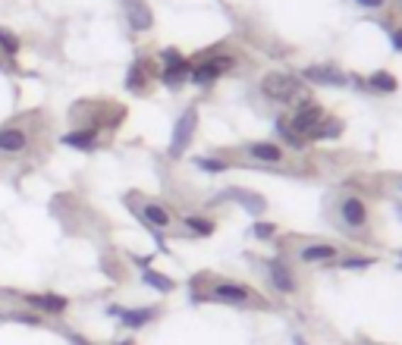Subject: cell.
I'll return each instance as SVG.
<instances>
[{
  "mask_svg": "<svg viewBox=\"0 0 402 345\" xmlns=\"http://www.w3.org/2000/svg\"><path fill=\"white\" fill-rule=\"evenodd\" d=\"M208 298H211V302L230 305V307L264 305V302H261V295H258V292H255V289H248L245 283H236V280H217V283H211Z\"/></svg>",
  "mask_w": 402,
  "mask_h": 345,
  "instance_id": "cell-1",
  "label": "cell"
},
{
  "mask_svg": "<svg viewBox=\"0 0 402 345\" xmlns=\"http://www.w3.org/2000/svg\"><path fill=\"white\" fill-rule=\"evenodd\" d=\"M32 151V129L26 120H13L0 126V157H26Z\"/></svg>",
  "mask_w": 402,
  "mask_h": 345,
  "instance_id": "cell-2",
  "label": "cell"
},
{
  "mask_svg": "<svg viewBox=\"0 0 402 345\" xmlns=\"http://www.w3.org/2000/svg\"><path fill=\"white\" fill-rule=\"evenodd\" d=\"M261 94L274 104H292L296 98H302V82L289 72H267L261 79Z\"/></svg>",
  "mask_w": 402,
  "mask_h": 345,
  "instance_id": "cell-3",
  "label": "cell"
},
{
  "mask_svg": "<svg viewBox=\"0 0 402 345\" xmlns=\"http://www.w3.org/2000/svg\"><path fill=\"white\" fill-rule=\"evenodd\" d=\"M236 66V57L233 54H211L204 57V60L192 63V72H189V82L192 85H214L220 76H226V72Z\"/></svg>",
  "mask_w": 402,
  "mask_h": 345,
  "instance_id": "cell-4",
  "label": "cell"
},
{
  "mask_svg": "<svg viewBox=\"0 0 402 345\" xmlns=\"http://www.w3.org/2000/svg\"><path fill=\"white\" fill-rule=\"evenodd\" d=\"M320 120H324V107H320L318 101L302 98V101H298V107H296V113H292L286 123H289V129L296 132L298 138H305V142H308V135L320 126Z\"/></svg>",
  "mask_w": 402,
  "mask_h": 345,
  "instance_id": "cell-5",
  "label": "cell"
},
{
  "mask_svg": "<svg viewBox=\"0 0 402 345\" xmlns=\"http://www.w3.org/2000/svg\"><path fill=\"white\" fill-rule=\"evenodd\" d=\"M195 129H199V110L186 107L179 113L177 126H173V138H170V148H167V154H170V157H182V154L189 151V145H192Z\"/></svg>",
  "mask_w": 402,
  "mask_h": 345,
  "instance_id": "cell-6",
  "label": "cell"
},
{
  "mask_svg": "<svg viewBox=\"0 0 402 345\" xmlns=\"http://www.w3.org/2000/svg\"><path fill=\"white\" fill-rule=\"evenodd\" d=\"M340 220H342V226H346V230H352V232L368 230V223H371L368 201H364V198H358V195H346L340 201Z\"/></svg>",
  "mask_w": 402,
  "mask_h": 345,
  "instance_id": "cell-7",
  "label": "cell"
},
{
  "mask_svg": "<svg viewBox=\"0 0 402 345\" xmlns=\"http://www.w3.org/2000/svg\"><path fill=\"white\" fill-rule=\"evenodd\" d=\"M23 302L28 311L41 314V317H60L69 307V298L57 295V292H28V295H23Z\"/></svg>",
  "mask_w": 402,
  "mask_h": 345,
  "instance_id": "cell-8",
  "label": "cell"
},
{
  "mask_svg": "<svg viewBox=\"0 0 402 345\" xmlns=\"http://www.w3.org/2000/svg\"><path fill=\"white\" fill-rule=\"evenodd\" d=\"M133 210H135V217H138V220H145V223H148L155 232H157V230H170V226L177 223L167 204L148 201V198H142V201H138V208H133Z\"/></svg>",
  "mask_w": 402,
  "mask_h": 345,
  "instance_id": "cell-9",
  "label": "cell"
},
{
  "mask_svg": "<svg viewBox=\"0 0 402 345\" xmlns=\"http://www.w3.org/2000/svg\"><path fill=\"white\" fill-rule=\"evenodd\" d=\"M267 273H270V283H274V289L280 292V295H296L298 292V276H296V270H292V264L286 258L270 261Z\"/></svg>",
  "mask_w": 402,
  "mask_h": 345,
  "instance_id": "cell-10",
  "label": "cell"
},
{
  "mask_svg": "<svg viewBox=\"0 0 402 345\" xmlns=\"http://www.w3.org/2000/svg\"><path fill=\"white\" fill-rule=\"evenodd\" d=\"M107 314L120 320L126 329H142L157 317V307H120V305H111L107 307Z\"/></svg>",
  "mask_w": 402,
  "mask_h": 345,
  "instance_id": "cell-11",
  "label": "cell"
},
{
  "mask_svg": "<svg viewBox=\"0 0 402 345\" xmlns=\"http://www.w3.org/2000/svg\"><path fill=\"white\" fill-rule=\"evenodd\" d=\"M101 132H104V129H98V126H79V129L67 132V135H60V145L76 148V151H98Z\"/></svg>",
  "mask_w": 402,
  "mask_h": 345,
  "instance_id": "cell-12",
  "label": "cell"
},
{
  "mask_svg": "<svg viewBox=\"0 0 402 345\" xmlns=\"http://www.w3.org/2000/svg\"><path fill=\"white\" fill-rule=\"evenodd\" d=\"M123 10H126V19L133 32H148L155 26V13H151V6L145 0H123Z\"/></svg>",
  "mask_w": 402,
  "mask_h": 345,
  "instance_id": "cell-13",
  "label": "cell"
},
{
  "mask_svg": "<svg viewBox=\"0 0 402 345\" xmlns=\"http://www.w3.org/2000/svg\"><path fill=\"white\" fill-rule=\"evenodd\" d=\"M340 258V248L330 245V242H305L298 248V261L302 264H330Z\"/></svg>",
  "mask_w": 402,
  "mask_h": 345,
  "instance_id": "cell-14",
  "label": "cell"
},
{
  "mask_svg": "<svg viewBox=\"0 0 402 345\" xmlns=\"http://www.w3.org/2000/svg\"><path fill=\"white\" fill-rule=\"evenodd\" d=\"M245 157H252V160H258V164H283V157H286V151H283V145H277V142H252V145H245Z\"/></svg>",
  "mask_w": 402,
  "mask_h": 345,
  "instance_id": "cell-15",
  "label": "cell"
},
{
  "mask_svg": "<svg viewBox=\"0 0 402 345\" xmlns=\"http://www.w3.org/2000/svg\"><path fill=\"white\" fill-rule=\"evenodd\" d=\"M305 82H318V85H346V76H342L336 66H308L302 72Z\"/></svg>",
  "mask_w": 402,
  "mask_h": 345,
  "instance_id": "cell-16",
  "label": "cell"
},
{
  "mask_svg": "<svg viewBox=\"0 0 402 345\" xmlns=\"http://www.w3.org/2000/svg\"><path fill=\"white\" fill-rule=\"evenodd\" d=\"M368 88L371 91L393 94V91H399V79L393 76V72H386V69H377V72H371L368 76Z\"/></svg>",
  "mask_w": 402,
  "mask_h": 345,
  "instance_id": "cell-17",
  "label": "cell"
},
{
  "mask_svg": "<svg viewBox=\"0 0 402 345\" xmlns=\"http://www.w3.org/2000/svg\"><path fill=\"white\" fill-rule=\"evenodd\" d=\"M148 66H145V60H135L133 66H129V72H126V88L129 91H145V85H148Z\"/></svg>",
  "mask_w": 402,
  "mask_h": 345,
  "instance_id": "cell-18",
  "label": "cell"
},
{
  "mask_svg": "<svg viewBox=\"0 0 402 345\" xmlns=\"http://www.w3.org/2000/svg\"><path fill=\"white\" fill-rule=\"evenodd\" d=\"M19 47H23V41L16 38V32H10V28L0 26V57H6L10 63H16Z\"/></svg>",
  "mask_w": 402,
  "mask_h": 345,
  "instance_id": "cell-19",
  "label": "cell"
},
{
  "mask_svg": "<svg viewBox=\"0 0 402 345\" xmlns=\"http://www.w3.org/2000/svg\"><path fill=\"white\" fill-rule=\"evenodd\" d=\"M182 226H186L192 236H214V220H208V217H199V214H189V217H182Z\"/></svg>",
  "mask_w": 402,
  "mask_h": 345,
  "instance_id": "cell-20",
  "label": "cell"
},
{
  "mask_svg": "<svg viewBox=\"0 0 402 345\" xmlns=\"http://www.w3.org/2000/svg\"><path fill=\"white\" fill-rule=\"evenodd\" d=\"M189 72H192V63H186V66H170V69L160 72V82H164L167 88H179V85L189 79Z\"/></svg>",
  "mask_w": 402,
  "mask_h": 345,
  "instance_id": "cell-21",
  "label": "cell"
},
{
  "mask_svg": "<svg viewBox=\"0 0 402 345\" xmlns=\"http://www.w3.org/2000/svg\"><path fill=\"white\" fill-rule=\"evenodd\" d=\"M340 129H342L340 120H320V126L308 135V142H327V138H336L340 135Z\"/></svg>",
  "mask_w": 402,
  "mask_h": 345,
  "instance_id": "cell-22",
  "label": "cell"
},
{
  "mask_svg": "<svg viewBox=\"0 0 402 345\" xmlns=\"http://www.w3.org/2000/svg\"><path fill=\"white\" fill-rule=\"evenodd\" d=\"M142 283H148L151 289H157V292H173V289H177L170 276L157 273V270H145V273H142Z\"/></svg>",
  "mask_w": 402,
  "mask_h": 345,
  "instance_id": "cell-23",
  "label": "cell"
},
{
  "mask_svg": "<svg viewBox=\"0 0 402 345\" xmlns=\"http://www.w3.org/2000/svg\"><path fill=\"white\" fill-rule=\"evenodd\" d=\"M4 320L6 324H26V327H41L45 324L41 314H28V311H10V314H4Z\"/></svg>",
  "mask_w": 402,
  "mask_h": 345,
  "instance_id": "cell-24",
  "label": "cell"
},
{
  "mask_svg": "<svg viewBox=\"0 0 402 345\" xmlns=\"http://www.w3.org/2000/svg\"><path fill=\"white\" fill-rule=\"evenodd\" d=\"M277 135H280L283 142L289 145V148H305V138H298L296 132L289 129V123H286V120H277Z\"/></svg>",
  "mask_w": 402,
  "mask_h": 345,
  "instance_id": "cell-25",
  "label": "cell"
},
{
  "mask_svg": "<svg viewBox=\"0 0 402 345\" xmlns=\"http://www.w3.org/2000/svg\"><path fill=\"white\" fill-rule=\"evenodd\" d=\"M160 63H164V69H170V66H186V63H192L189 57H182L177 47H164L160 50Z\"/></svg>",
  "mask_w": 402,
  "mask_h": 345,
  "instance_id": "cell-26",
  "label": "cell"
},
{
  "mask_svg": "<svg viewBox=\"0 0 402 345\" xmlns=\"http://www.w3.org/2000/svg\"><path fill=\"white\" fill-rule=\"evenodd\" d=\"M195 166L204 173H223L230 170V160H214V157H195Z\"/></svg>",
  "mask_w": 402,
  "mask_h": 345,
  "instance_id": "cell-27",
  "label": "cell"
},
{
  "mask_svg": "<svg viewBox=\"0 0 402 345\" xmlns=\"http://www.w3.org/2000/svg\"><path fill=\"white\" fill-rule=\"evenodd\" d=\"M340 267L342 270H368V267H374V258H342Z\"/></svg>",
  "mask_w": 402,
  "mask_h": 345,
  "instance_id": "cell-28",
  "label": "cell"
},
{
  "mask_svg": "<svg viewBox=\"0 0 402 345\" xmlns=\"http://www.w3.org/2000/svg\"><path fill=\"white\" fill-rule=\"evenodd\" d=\"M274 232H277L274 223H255L252 226V236L255 239H274Z\"/></svg>",
  "mask_w": 402,
  "mask_h": 345,
  "instance_id": "cell-29",
  "label": "cell"
},
{
  "mask_svg": "<svg viewBox=\"0 0 402 345\" xmlns=\"http://www.w3.org/2000/svg\"><path fill=\"white\" fill-rule=\"evenodd\" d=\"M355 6H362V10H384L386 0H355Z\"/></svg>",
  "mask_w": 402,
  "mask_h": 345,
  "instance_id": "cell-30",
  "label": "cell"
},
{
  "mask_svg": "<svg viewBox=\"0 0 402 345\" xmlns=\"http://www.w3.org/2000/svg\"><path fill=\"white\" fill-rule=\"evenodd\" d=\"M133 264H138L142 270H151V258H148V254H133Z\"/></svg>",
  "mask_w": 402,
  "mask_h": 345,
  "instance_id": "cell-31",
  "label": "cell"
},
{
  "mask_svg": "<svg viewBox=\"0 0 402 345\" xmlns=\"http://www.w3.org/2000/svg\"><path fill=\"white\" fill-rule=\"evenodd\" d=\"M390 38H393V47H396L399 54H402V28H393V32H390Z\"/></svg>",
  "mask_w": 402,
  "mask_h": 345,
  "instance_id": "cell-32",
  "label": "cell"
},
{
  "mask_svg": "<svg viewBox=\"0 0 402 345\" xmlns=\"http://www.w3.org/2000/svg\"><path fill=\"white\" fill-rule=\"evenodd\" d=\"M67 339H69L72 345H91L89 339H82V336H76V333H67Z\"/></svg>",
  "mask_w": 402,
  "mask_h": 345,
  "instance_id": "cell-33",
  "label": "cell"
},
{
  "mask_svg": "<svg viewBox=\"0 0 402 345\" xmlns=\"http://www.w3.org/2000/svg\"><path fill=\"white\" fill-rule=\"evenodd\" d=\"M292 345H305V339H298V336H296V339H292Z\"/></svg>",
  "mask_w": 402,
  "mask_h": 345,
  "instance_id": "cell-34",
  "label": "cell"
},
{
  "mask_svg": "<svg viewBox=\"0 0 402 345\" xmlns=\"http://www.w3.org/2000/svg\"><path fill=\"white\" fill-rule=\"evenodd\" d=\"M116 345H133V339H123V342H116Z\"/></svg>",
  "mask_w": 402,
  "mask_h": 345,
  "instance_id": "cell-35",
  "label": "cell"
},
{
  "mask_svg": "<svg viewBox=\"0 0 402 345\" xmlns=\"http://www.w3.org/2000/svg\"><path fill=\"white\" fill-rule=\"evenodd\" d=\"M399 192H402V182H399Z\"/></svg>",
  "mask_w": 402,
  "mask_h": 345,
  "instance_id": "cell-36",
  "label": "cell"
}]
</instances>
